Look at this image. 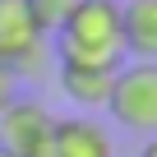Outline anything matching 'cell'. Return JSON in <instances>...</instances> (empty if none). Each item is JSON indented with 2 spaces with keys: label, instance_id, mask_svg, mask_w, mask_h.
<instances>
[{
  "label": "cell",
  "instance_id": "6da1fadb",
  "mask_svg": "<svg viewBox=\"0 0 157 157\" xmlns=\"http://www.w3.org/2000/svg\"><path fill=\"white\" fill-rule=\"evenodd\" d=\"M56 65H93V69H120L125 65V37H120V0H78L69 19L51 37Z\"/></svg>",
  "mask_w": 157,
  "mask_h": 157
},
{
  "label": "cell",
  "instance_id": "7a4b0ae2",
  "mask_svg": "<svg viewBox=\"0 0 157 157\" xmlns=\"http://www.w3.org/2000/svg\"><path fill=\"white\" fill-rule=\"evenodd\" d=\"M106 116L129 134H143V139L157 134V60H125L116 69Z\"/></svg>",
  "mask_w": 157,
  "mask_h": 157
},
{
  "label": "cell",
  "instance_id": "3957f363",
  "mask_svg": "<svg viewBox=\"0 0 157 157\" xmlns=\"http://www.w3.org/2000/svg\"><path fill=\"white\" fill-rule=\"evenodd\" d=\"M0 60L19 78H37L51 56V37L33 23L23 0H0Z\"/></svg>",
  "mask_w": 157,
  "mask_h": 157
},
{
  "label": "cell",
  "instance_id": "277c9868",
  "mask_svg": "<svg viewBox=\"0 0 157 157\" xmlns=\"http://www.w3.org/2000/svg\"><path fill=\"white\" fill-rule=\"evenodd\" d=\"M51 125H56V116L46 111V102L19 93L0 111V152L5 157H37L51 139Z\"/></svg>",
  "mask_w": 157,
  "mask_h": 157
},
{
  "label": "cell",
  "instance_id": "5b68a950",
  "mask_svg": "<svg viewBox=\"0 0 157 157\" xmlns=\"http://www.w3.org/2000/svg\"><path fill=\"white\" fill-rule=\"evenodd\" d=\"M37 157H116V139L93 116H56L51 139Z\"/></svg>",
  "mask_w": 157,
  "mask_h": 157
},
{
  "label": "cell",
  "instance_id": "8992f818",
  "mask_svg": "<svg viewBox=\"0 0 157 157\" xmlns=\"http://www.w3.org/2000/svg\"><path fill=\"white\" fill-rule=\"evenodd\" d=\"M56 83L65 93V102L78 116H93L106 111L111 83H116V69H93V65H56Z\"/></svg>",
  "mask_w": 157,
  "mask_h": 157
},
{
  "label": "cell",
  "instance_id": "52a82bcc",
  "mask_svg": "<svg viewBox=\"0 0 157 157\" xmlns=\"http://www.w3.org/2000/svg\"><path fill=\"white\" fill-rule=\"evenodd\" d=\"M125 60H157V0H120Z\"/></svg>",
  "mask_w": 157,
  "mask_h": 157
},
{
  "label": "cell",
  "instance_id": "ba28073f",
  "mask_svg": "<svg viewBox=\"0 0 157 157\" xmlns=\"http://www.w3.org/2000/svg\"><path fill=\"white\" fill-rule=\"evenodd\" d=\"M28 5V14H33V23L46 33V37H56V28L69 19V10L78 5V0H23Z\"/></svg>",
  "mask_w": 157,
  "mask_h": 157
},
{
  "label": "cell",
  "instance_id": "9c48e42d",
  "mask_svg": "<svg viewBox=\"0 0 157 157\" xmlns=\"http://www.w3.org/2000/svg\"><path fill=\"white\" fill-rule=\"evenodd\" d=\"M19 93H23V78H19V74H14L5 60H0V111H5V106L19 97Z\"/></svg>",
  "mask_w": 157,
  "mask_h": 157
},
{
  "label": "cell",
  "instance_id": "30bf717a",
  "mask_svg": "<svg viewBox=\"0 0 157 157\" xmlns=\"http://www.w3.org/2000/svg\"><path fill=\"white\" fill-rule=\"evenodd\" d=\"M139 157H157V143H152V139H148V143H143V152H139Z\"/></svg>",
  "mask_w": 157,
  "mask_h": 157
},
{
  "label": "cell",
  "instance_id": "8fae6325",
  "mask_svg": "<svg viewBox=\"0 0 157 157\" xmlns=\"http://www.w3.org/2000/svg\"><path fill=\"white\" fill-rule=\"evenodd\" d=\"M0 157H5V152H0Z\"/></svg>",
  "mask_w": 157,
  "mask_h": 157
}]
</instances>
